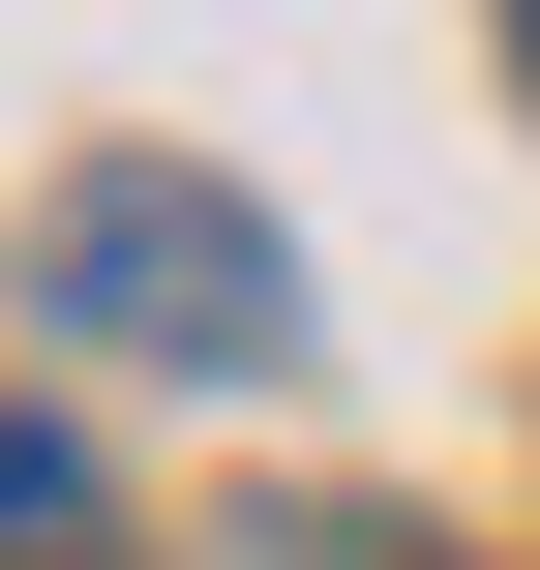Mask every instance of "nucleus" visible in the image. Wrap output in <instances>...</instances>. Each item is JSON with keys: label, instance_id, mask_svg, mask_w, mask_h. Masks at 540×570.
I'll list each match as a JSON object with an SVG mask.
<instances>
[{"label": "nucleus", "instance_id": "f257e3e1", "mask_svg": "<svg viewBox=\"0 0 540 570\" xmlns=\"http://www.w3.org/2000/svg\"><path fill=\"white\" fill-rule=\"evenodd\" d=\"M30 331H120V361H271V331H301V240H271L240 180H180V150H90V180L30 210Z\"/></svg>", "mask_w": 540, "mask_h": 570}, {"label": "nucleus", "instance_id": "f03ea898", "mask_svg": "<svg viewBox=\"0 0 540 570\" xmlns=\"http://www.w3.org/2000/svg\"><path fill=\"white\" fill-rule=\"evenodd\" d=\"M30 541H90V451H60V421H0V570Z\"/></svg>", "mask_w": 540, "mask_h": 570}, {"label": "nucleus", "instance_id": "7ed1b4c3", "mask_svg": "<svg viewBox=\"0 0 540 570\" xmlns=\"http://www.w3.org/2000/svg\"><path fill=\"white\" fill-rule=\"evenodd\" d=\"M511 60H540V0H511Z\"/></svg>", "mask_w": 540, "mask_h": 570}]
</instances>
